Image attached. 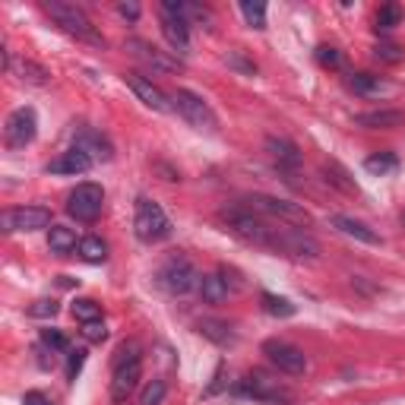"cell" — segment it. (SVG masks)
<instances>
[{
  "instance_id": "cell-1",
  "label": "cell",
  "mask_w": 405,
  "mask_h": 405,
  "mask_svg": "<svg viewBox=\"0 0 405 405\" xmlns=\"http://www.w3.org/2000/svg\"><path fill=\"white\" fill-rule=\"evenodd\" d=\"M44 13H48V16L54 19L63 32H67V35H76L79 41H89V44H98V48H105V38L95 32L92 19H89L76 4H63V0H44Z\"/></svg>"
},
{
  "instance_id": "cell-2",
  "label": "cell",
  "mask_w": 405,
  "mask_h": 405,
  "mask_svg": "<svg viewBox=\"0 0 405 405\" xmlns=\"http://www.w3.org/2000/svg\"><path fill=\"white\" fill-rule=\"evenodd\" d=\"M219 215L225 219V225L231 228V234H238L240 240H247V244H257V247H269L272 228L266 225L263 219H257V215H253V209H244V206H221Z\"/></svg>"
},
{
  "instance_id": "cell-3",
  "label": "cell",
  "mask_w": 405,
  "mask_h": 405,
  "mask_svg": "<svg viewBox=\"0 0 405 405\" xmlns=\"http://www.w3.org/2000/svg\"><path fill=\"white\" fill-rule=\"evenodd\" d=\"M133 231L143 244H158L171 234V219L165 215V209L149 196L136 200V215H133Z\"/></svg>"
},
{
  "instance_id": "cell-4",
  "label": "cell",
  "mask_w": 405,
  "mask_h": 405,
  "mask_svg": "<svg viewBox=\"0 0 405 405\" xmlns=\"http://www.w3.org/2000/svg\"><path fill=\"white\" fill-rule=\"evenodd\" d=\"M269 250L285 253L291 259H316L320 257V240L304 228H272Z\"/></svg>"
},
{
  "instance_id": "cell-5",
  "label": "cell",
  "mask_w": 405,
  "mask_h": 405,
  "mask_svg": "<svg viewBox=\"0 0 405 405\" xmlns=\"http://www.w3.org/2000/svg\"><path fill=\"white\" fill-rule=\"evenodd\" d=\"M171 108H174L193 130H206V133L219 130V117H215V111L196 92H190V89H177V92L171 95Z\"/></svg>"
},
{
  "instance_id": "cell-6",
  "label": "cell",
  "mask_w": 405,
  "mask_h": 405,
  "mask_svg": "<svg viewBox=\"0 0 405 405\" xmlns=\"http://www.w3.org/2000/svg\"><path fill=\"white\" fill-rule=\"evenodd\" d=\"M158 285H162L168 295H187V291L200 288V272L193 269V263H190L184 253H174V257L165 259V266L158 269Z\"/></svg>"
},
{
  "instance_id": "cell-7",
  "label": "cell",
  "mask_w": 405,
  "mask_h": 405,
  "mask_svg": "<svg viewBox=\"0 0 405 405\" xmlns=\"http://www.w3.org/2000/svg\"><path fill=\"white\" fill-rule=\"evenodd\" d=\"M105 209V190L98 184H76V190H70L67 196V212L76 221H95Z\"/></svg>"
},
{
  "instance_id": "cell-8",
  "label": "cell",
  "mask_w": 405,
  "mask_h": 405,
  "mask_svg": "<svg viewBox=\"0 0 405 405\" xmlns=\"http://www.w3.org/2000/svg\"><path fill=\"white\" fill-rule=\"evenodd\" d=\"M162 35L177 54L190 51V22L184 16V4H177V0H165L162 4Z\"/></svg>"
},
{
  "instance_id": "cell-9",
  "label": "cell",
  "mask_w": 405,
  "mask_h": 405,
  "mask_svg": "<svg viewBox=\"0 0 405 405\" xmlns=\"http://www.w3.org/2000/svg\"><path fill=\"white\" fill-rule=\"evenodd\" d=\"M234 392H244V396H253V399H259V402H272V405L291 402V390H285L278 380H272L269 373H263V371L247 373V377L234 386Z\"/></svg>"
},
{
  "instance_id": "cell-10",
  "label": "cell",
  "mask_w": 405,
  "mask_h": 405,
  "mask_svg": "<svg viewBox=\"0 0 405 405\" xmlns=\"http://www.w3.org/2000/svg\"><path fill=\"white\" fill-rule=\"evenodd\" d=\"M247 202H250V209H257V212L282 219V221H288V225H304V228L310 225V215L304 212V206H297V202L278 200V196H269V193H253V196H247Z\"/></svg>"
},
{
  "instance_id": "cell-11",
  "label": "cell",
  "mask_w": 405,
  "mask_h": 405,
  "mask_svg": "<svg viewBox=\"0 0 405 405\" xmlns=\"http://www.w3.org/2000/svg\"><path fill=\"white\" fill-rule=\"evenodd\" d=\"M263 354L269 358L272 367H278V371L288 373V377H301V373L307 371V358H304V352L297 345H291V342L266 339L263 342Z\"/></svg>"
},
{
  "instance_id": "cell-12",
  "label": "cell",
  "mask_w": 405,
  "mask_h": 405,
  "mask_svg": "<svg viewBox=\"0 0 405 405\" xmlns=\"http://www.w3.org/2000/svg\"><path fill=\"white\" fill-rule=\"evenodd\" d=\"M0 228H4V234H13V231H38V228H51V209H44V206L4 209V215H0Z\"/></svg>"
},
{
  "instance_id": "cell-13",
  "label": "cell",
  "mask_w": 405,
  "mask_h": 405,
  "mask_svg": "<svg viewBox=\"0 0 405 405\" xmlns=\"http://www.w3.org/2000/svg\"><path fill=\"white\" fill-rule=\"evenodd\" d=\"M38 133V117L32 108H16L4 124V139L10 149H25Z\"/></svg>"
},
{
  "instance_id": "cell-14",
  "label": "cell",
  "mask_w": 405,
  "mask_h": 405,
  "mask_svg": "<svg viewBox=\"0 0 405 405\" xmlns=\"http://www.w3.org/2000/svg\"><path fill=\"white\" fill-rule=\"evenodd\" d=\"M127 51H130L139 63H146L152 73H177V70H181V60H177V57H171L168 51H158L155 44L143 41V38H130V41H127Z\"/></svg>"
},
{
  "instance_id": "cell-15",
  "label": "cell",
  "mask_w": 405,
  "mask_h": 405,
  "mask_svg": "<svg viewBox=\"0 0 405 405\" xmlns=\"http://www.w3.org/2000/svg\"><path fill=\"white\" fill-rule=\"evenodd\" d=\"M73 149L86 152L92 162H111L114 158L111 143H108L98 130H92V127H79V130L73 133Z\"/></svg>"
},
{
  "instance_id": "cell-16",
  "label": "cell",
  "mask_w": 405,
  "mask_h": 405,
  "mask_svg": "<svg viewBox=\"0 0 405 405\" xmlns=\"http://www.w3.org/2000/svg\"><path fill=\"white\" fill-rule=\"evenodd\" d=\"M124 82L136 92V98L143 101L146 108H152V111H171L168 95H165L158 86H152V79H146V76H139V73H127Z\"/></svg>"
},
{
  "instance_id": "cell-17",
  "label": "cell",
  "mask_w": 405,
  "mask_h": 405,
  "mask_svg": "<svg viewBox=\"0 0 405 405\" xmlns=\"http://www.w3.org/2000/svg\"><path fill=\"white\" fill-rule=\"evenodd\" d=\"M139 377H143V361H130V364L114 367V380H111V399L114 402H127L136 390Z\"/></svg>"
},
{
  "instance_id": "cell-18",
  "label": "cell",
  "mask_w": 405,
  "mask_h": 405,
  "mask_svg": "<svg viewBox=\"0 0 405 405\" xmlns=\"http://www.w3.org/2000/svg\"><path fill=\"white\" fill-rule=\"evenodd\" d=\"M329 225H333V228H339V231H342V234H348V238L361 240V244L383 247V238H380V234L373 231L371 225H364V221L352 219V215H333V219H329Z\"/></svg>"
},
{
  "instance_id": "cell-19",
  "label": "cell",
  "mask_w": 405,
  "mask_h": 405,
  "mask_svg": "<svg viewBox=\"0 0 405 405\" xmlns=\"http://www.w3.org/2000/svg\"><path fill=\"white\" fill-rule=\"evenodd\" d=\"M89 168H92V158L79 149H70V152H60L57 158H51L44 171L48 174H86Z\"/></svg>"
},
{
  "instance_id": "cell-20",
  "label": "cell",
  "mask_w": 405,
  "mask_h": 405,
  "mask_svg": "<svg viewBox=\"0 0 405 405\" xmlns=\"http://www.w3.org/2000/svg\"><path fill=\"white\" fill-rule=\"evenodd\" d=\"M266 152L276 158L278 168H291V171H295L297 165H301V149H297L291 139H285V136H266Z\"/></svg>"
},
{
  "instance_id": "cell-21",
  "label": "cell",
  "mask_w": 405,
  "mask_h": 405,
  "mask_svg": "<svg viewBox=\"0 0 405 405\" xmlns=\"http://www.w3.org/2000/svg\"><path fill=\"white\" fill-rule=\"evenodd\" d=\"M354 124L364 127V130H392V127L405 124L402 111H392V108H380V111H364L354 117Z\"/></svg>"
},
{
  "instance_id": "cell-22",
  "label": "cell",
  "mask_w": 405,
  "mask_h": 405,
  "mask_svg": "<svg viewBox=\"0 0 405 405\" xmlns=\"http://www.w3.org/2000/svg\"><path fill=\"white\" fill-rule=\"evenodd\" d=\"M348 89H352L354 95H361V98H380V95L392 92L390 82H383L380 76H373V73H352V76H348Z\"/></svg>"
},
{
  "instance_id": "cell-23",
  "label": "cell",
  "mask_w": 405,
  "mask_h": 405,
  "mask_svg": "<svg viewBox=\"0 0 405 405\" xmlns=\"http://www.w3.org/2000/svg\"><path fill=\"white\" fill-rule=\"evenodd\" d=\"M196 329H200L209 342H215V345H221V348H228V345L238 342V335L231 333V326L221 323V320H200V323H196Z\"/></svg>"
},
{
  "instance_id": "cell-24",
  "label": "cell",
  "mask_w": 405,
  "mask_h": 405,
  "mask_svg": "<svg viewBox=\"0 0 405 405\" xmlns=\"http://www.w3.org/2000/svg\"><path fill=\"white\" fill-rule=\"evenodd\" d=\"M228 282L221 276H215V272H209V276H200V295L206 304H221L228 301Z\"/></svg>"
},
{
  "instance_id": "cell-25",
  "label": "cell",
  "mask_w": 405,
  "mask_h": 405,
  "mask_svg": "<svg viewBox=\"0 0 405 405\" xmlns=\"http://www.w3.org/2000/svg\"><path fill=\"white\" fill-rule=\"evenodd\" d=\"M48 247L54 253H70L79 247V240H76V231L67 225H51L48 228Z\"/></svg>"
},
{
  "instance_id": "cell-26",
  "label": "cell",
  "mask_w": 405,
  "mask_h": 405,
  "mask_svg": "<svg viewBox=\"0 0 405 405\" xmlns=\"http://www.w3.org/2000/svg\"><path fill=\"white\" fill-rule=\"evenodd\" d=\"M323 171H326V181L333 184V187H339L342 193H348V196H358V184L352 181V174H348L339 162H326Z\"/></svg>"
},
{
  "instance_id": "cell-27",
  "label": "cell",
  "mask_w": 405,
  "mask_h": 405,
  "mask_svg": "<svg viewBox=\"0 0 405 405\" xmlns=\"http://www.w3.org/2000/svg\"><path fill=\"white\" fill-rule=\"evenodd\" d=\"M79 257L86 259V263H105L108 259V244L101 238H95V234H86V238H79Z\"/></svg>"
},
{
  "instance_id": "cell-28",
  "label": "cell",
  "mask_w": 405,
  "mask_h": 405,
  "mask_svg": "<svg viewBox=\"0 0 405 405\" xmlns=\"http://www.w3.org/2000/svg\"><path fill=\"white\" fill-rule=\"evenodd\" d=\"M263 310L269 316H278V320H288V316H295L297 314V307L288 301V297H278V295H272V291H263Z\"/></svg>"
},
{
  "instance_id": "cell-29",
  "label": "cell",
  "mask_w": 405,
  "mask_h": 405,
  "mask_svg": "<svg viewBox=\"0 0 405 405\" xmlns=\"http://www.w3.org/2000/svg\"><path fill=\"white\" fill-rule=\"evenodd\" d=\"M16 70H19V79H25L29 86H48L51 82V73L35 60H19Z\"/></svg>"
},
{
  "instance_id": "cell-30",
  "label": "cell",
  "mask_w": 405,
  "mask_h": 405,
  "mask_svg": "<svg viewBox=\"0 0 405 405\" xmlns=\"http://www.w3.org/2000/svg\"><path fill=\"white\" fill-rule=\"evenodd\" d=\"M70 310H73V316L79 323L101 320V307H98V301H92V297H76V301L70 304Z\"/></svg>"
},
{
  "instance_id": "cell-31",
  "label": "cell",
  "mask_w": 405,
  "mask_h": 405,
  "mask_svg": "<svg viewBox=\"0 0 405 405\" xmlns=\"http://www.w3.org/2000/svg\"><path fill=\"white\" fill-rule=\"evenodd\" d=\"M364 168L371 171V174H380V177H383V174H392V171L399 168V158L392 155V152H380V155H371V158H367Z\"/></svg>"
},
{
  "instance_id": "cell-32",
  "label": "cell",
  "mask_w": 405,
  "mask_h": 405,
  "mask_svg": "<svg viewBox=\"0 0 405 405\" xmlns=\"http://www.w3.org/2000/svg\"><path fill=\"white\" fill-rule=\"evenodd\" d=\"M165 396H168V383H165L162 377H155L146 383L143 392H139V405H162Z\"/></svg>"
},
{
  "instance_id": "cell-33",
  "label": "cell",
  "mask_w": 405,
  "mask_h": 405,
  "mask_svg": "<svg viewBox=\"0 0 405 405\" xmlns=\"http://www.w3.org/2000/svg\"><path fill=\"white\" fill-rule=\"evenodd\" d=\"M402 22V6L399 4H386L383 10L377 13V32H390Z\"/></svg>"
},
{
  "instance_id": "cell-34",
  "label": "cell",
  "mask_w": 405,
  "mask_h": 405,
  "mask_svg": "<svg viewBox=\"0 0 405 405\" xmlns=\"http://www.w3.org/2000/svg\"><path fill=\"white\" fill-rule=\"evenodd\" d=\"M130 361H143V345H139L136 339L124 342V345L117 348V354H114V367H120V364H130Z\"/></svg>"
},
{
  "instance_id": "cell-35",
  "label": "cell",
  "mask_w": 405,
  "mask_h": 405,
  "mask_svg": "<svg viewBox=\"0 0 405 405\" xmlns=\"http://www.w3.org/2000/svg\"><path fill=\"white\" fill-rule=\"evenodd\" d=\"M240 13H244V19L253 25V29H266V4H250V0H244V4H240Z\"/></svg>"
},
{
  "instance_id": "cell-36",
  "label": "cell",
  "mask_w": 405,
  "mask_h": 405,
  "mask_svg": "<svg viewBox=\"0 0 405 405\" xmlns=\"http://www.w3.org/2000/svg\"><path fill=\"white\" fill-rule=\"evenodd\" d=\"M373 57L383 63H402L405 60V51L399 48V44H390V41H380L377 48H373Z\"/></svg>"
},
{
  "instance_id": "cell-37",
  "label": "cell",
  "mask_w": 405,
  "mask_h": 405,
  "mask_svg": "<svg viewBox=\"0 0 405 405\" xmlns=\"http://www.w3.org/2000/svg\"><path fill=\"white\" fill-rule=\"evenodd\" d=\"M314 57H316V63H320V67H326V70L342 67V51L339 48H329V44H320V48L314 51Z\"/></svg>"
},
{
  "instance_id": "cell-38",
  "label": "cell",
  "mask_w": 405,
  "mask_h": 405,
  "mask_svg": "<svg viewBox=\"0 0 405 405\" xmlns=\"http://www.w3.org/2000/svg\"><path fill=\"white\" fill-rule=\"evenodd\" d=\"M82 339L86 342H92V345H98V342H105L108 339V326H105V320H92V323H82Z\"/></svg>"
},
{
  "instance_id": "cell-39",
  "label": "cell",
  "mask_w": 405,
  "mask_h": 405,
  "mask_svg": "<svg viewBox=\"0 0 405 405\" xmlns=\"http://www.w3.org/2000/svg\"><path fill=\"white\" fill-rule=\"evenodd\" d=\"M41 345H48L51 352H67L70 339L60 333V329H41Z\"/></svg>"
},
{
  "instance_id": "cell-40",
  "label": "cell",
  "mask_w": 405,
  "mask_h": 405,
  "mask_svg": "<svg viewBox=\"0 0 405 405\" xmlns=\"http://www.w3.org/2000/svg\"><path fill=\"white\" fill-rule=\"evenodd\" d=\"M54 314H57V301H54V297H41V301H35L29 307V316H38V320H51Z\"/></svg>"
},
{
  "instance_id": "cell-41",
  "label": "cell",
  "mask_w": 405,
  "mask_h": 405,
  "mask_svg": "<svg viewBox=\"0 0 405 405\" xmlns=\"http://www.w3.org/2000/svg\"><path fill=\"white\" fill-rule=\"evenodd\" d=\"M82 361H86V352H82V348H76V352H70V364H67V380H70V383H73V380H76V373H79Z\"/></svg>"
},
{
  "instance_id": "cell-42",
  "label": "cell",
  "mask_w": 405,
  "mask_h": 405,
  "mask_svg": "<svg viewBox=\"0 0 405 405\" xmlns=\"http://www.w3.org/2000/svg\"><path fill=\"white\" fill-rule=\"evenodd\" d=\"M22 405H54V402H51V399L44 396V392H35V390H32V392H25Z\"/></svg>"
},
{
  "instance_id": "cell-43",
  "label": "cell",
  "mask_w": 405,
  "mask_h": 405,
  "mask_svg": "<svg viewBox=\"0 0 405 405\" xmlns=\"http://www.w3.org/2000/svg\"><path fill=\"white\" fill-rule=\"evenodd\" d=\"M117 10H120V16H127V19H136L139 16V6L136 4H120Z\"/></svg>"
},
{
  "instance_id": "cell-44",
  "label": "cell",
  "mask_w": 405,
  "mask_h": 405,
  "mask_svg": "<svg viewBox=\"0 0 405 405\" xmlns=\"http://www.w3.org/2000/svg\"><path fill=\"white\" fill-rule=\"evenodd\" d=\"M402 225H405V212H402Z\"/></svg>"
}]
</instances>
